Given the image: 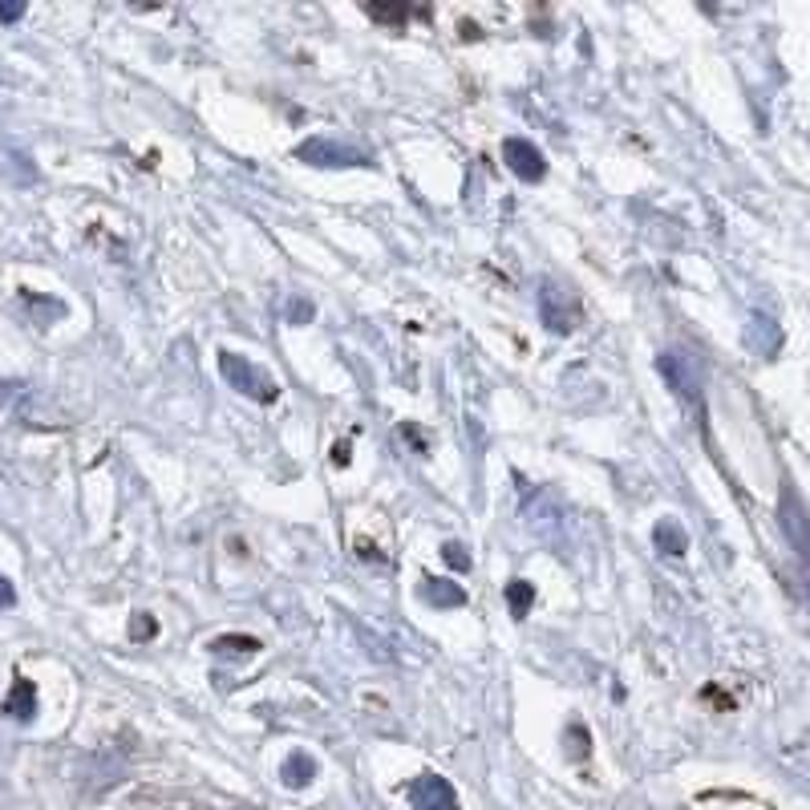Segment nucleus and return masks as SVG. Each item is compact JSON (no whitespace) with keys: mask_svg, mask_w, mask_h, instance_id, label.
Listing matches in <instances>:
<instances>
[{"mask_svg":"<svg viewBox=\"0 0 810 810\" xmlns=\"http://www.w3.org/2000/svg\"><path fill=\"white\" fill-rule=\"evenodd\" d=\"M406 798H410L413 810H459V795L454 786L442 779V774H422L406 786Z\"/></svg>","mask_w":810,"mask_h":810,"instance_id":"20e7f679","label":"nucleus"},{"mask_svg":"<svg viewBox=\"0 0 810 810\" xmlns=\"http://www.w3.org/2000/svg\"><path fill=\"white\" fill-rule=\"evenodd\" d=\"M312 779H317V762L308 758L305 749H296L288 762H284V782L288 786H308Z\"/></svg>","mask_w":810,"mask_h":810,"instance_id":"9d476101","label":"nucleus"},{"mask_svg":"<svg viewBox=\"0 0 810 810\" xmlns=\"http://www.w3.org/2000/svg\"><path fill=\"white\" fill-rule=\"evenodd\" d=\"M531 604H536V588H531L527 580H515L511 588H506V608H511L515 620L531 616Z\"/></svg>","mask_w":810,"mask_h":810,"instance_id":"9b49d317","label":"nucleus"},{"mask_svg":"<svg viewBox=\"0 0 810 810\" xmlns=\"http://www.w3.org/2000/svg\"><path fill=\"white\" fill-rule=\"evenodd\" d=\"M219 373H223V382H228L231 389H240V394L252 401H263V406H268V401L280 398V385L272 382V373L260 369L256 361H247L244 352H231V349L219 352Z\"/></svg>","mask_w":810,"mask_h":810,"instance_id":"f257e3e1","label":"nucleus"},{"mask_svg":"<svg viewBox=\"0 0 810 810\" xmlns=\"http://www.w3.org/2000/svg\"><path fill=\"white\" fill-rule=\"evenodd\" d=\"M4 713L13 721H33L37 718V689H33L29 677H16L9 697H4Z\"/></svg>","mask_w":810,"mask_h":810,"instance_id":"0eeeda50","label":"nucleus"},{"mask_svg":"<svg viewBox=\"0 0 810 810\" xmlns=\"http://www.w3.org/2000/svg\"><path fill=\"white\" fill-rule=\"evenodd\" d=\"M653 543H657V551L669 555V560H681L689 551V536L681 531V523H673V519H660L657 527H653Z\"/></svg>","mask_w":810,"mask_h":810,"instance_id":"1a4fd4ad","label":"nucleus"},{"mask_svg":"<svg viewBox=\"0 0 810 810\" xmlns=\"http://www.w3.org/2000/svg\"><path fill=\"white\" fill-rule=\"evenodd\" d=\"M130 637H134V641H146V637H154V620L146 616V612H138L134 620H130Z\"/></svg>","mask_w":810,"mask_h":810,"instance_id":"2eb2a0df","label":"nucleus"},{"mask_svg":"<svg viewBox=\"0 0 810 810\" xmlns=\"http://www.w3.org/2000/svg\"><path fill=\"white\" fill-rule=\"evenodd\" d=\"M660 369L669 373V382L677 385V394L697 398V373H693V365H689L685 352H665V357H660Z\"/></svg>","mask_w":810,"mask_h":810,"instance_id":"6e6552de","label":"nucleus"},{"mask_svg":"<svg viewBox=\"0 0 810 810\" xmlns=\"http://www.w3.org/2000/svg\"><path fill=\"white\" fill-rule=\"evenodd\" d=\"M369 16L373 21H382V25H406V16H410V9L406 4H369Z\"/></svg>","mask_w":810,"mask_h":810,"instance_id":"ddd939ff","label":"nucleus"},{"mask_svg":"<svg viewBox=\"0 0 810 810\" xmlns=\"http://www.w3.org/2000/svg\"><path fill=\"white\" fill-rule=\"evenodd\" d=\"M21 16H25V4H21V0H0V21H4V25H16Z\"/></svg>","mask_w":810,"mask_h":810,"instance_id":"dca6fc26","label":"nucleus"},{"mask_svg":"<svg viewBox=\"0 0 810 810\" xmlns=\"http://www.w3.org/2000/svg\"><path fill=\"white\" fill-rule=\"evenodd\" d=\"M211 648L215 653H228L231 648V657H252V653H260V641L256 637H219Z\"/></svg>","mask_w":810,"mask_h":810,"instance_id":"f8f14e48","label":"nucleus"},{"mask_svg":"<svg viewBox=\"0 0 810 810\" xmlns=\"http://www.w3.org/2000/svg\"><path fill=\"white\" fill-rule=\"evenodd\" d=\"M543 321H548V329H555V333H571L576 321H580L576 296L564 288H555V284H543Z\"/></svg>","mask_w":810,"mask_h":810,"instance_id":"39448f33","label":"nucleus"},{"mask_svg":"<svg viewBox=\"0 0 810 810\" xmlns=\"http://www.w3.org/2000/svg\"><path fill=\"white\" fill-rule=\"evenodd\" d=\"M13 604H16V588L0 576V608H13Z\"/></svg>","mask_w":810,"mask_h":810,"instance_id":"a211bd4d","label":"nucleus"},{"mask_svg":"<svg viewBox=\"0 0 810 810\" xmlns=\"http://www.w3.org/2000/svg\"><path fill=\"white\" fill-rule=\"evenodd\" d=\"M442 560L454 567V571H471V555H466V548H462V543H446Z\"/></svg>","mask_w":810,"mask_h":810,"instance_id":"4468645a","label":"nucleus"},{"mask_svg":"<svg viewBox=\"0 0 810 810\" xmlns=\"http://www.w3.org/2000/svg\"><path fill=\"white\" fill-rule=\"evenodd\" d=\"M288 321L292 324H308V321H312V305H308V300H296V305H288Z\"/></svg>","mask_w":810,"mask_h":810,"instance_id":"f3484780","label":"nucleus"},{"mask_svg":"<svg viewBox=\"0 0 810 810\" xmlns=\"http://www.w3.org/2000/svg\"><path fill=\"white\" fill-rule=\"evenodd\" d=\"M503 163L506 170L519 179V183H543L548 175V163H543V151L527 138H506L503 142Z\"/></svg>","mask_w":810,"mask_h":810,"instance_id":"7ed1b4c3","label":"nucleus"},{"mask_svg":"<svg viewBox=\"0 0 810 810\" xmlns=\"http://www.w3.org/2000/svg\"><path fill=\"white\" fill-rule=\"evenodd\" d=\"M417 596L426 600L429 608H462L466 604V592H462L454 580H442V576H426L422 580V588H417Z\"/></svg>","mask_w":810,"mask_h":810,"instance_id":"423d86ee","label":"nucleus"},{"mask_svg":"<svg viewBox=\"0 0 810 810\" xmlns=\"http://www.w3.org/2000/svg\"><path fill=\"white\" fill-rule=\"evenodd\" d=\"M296 158H305L312 167H369V154L337 142V138H308L305 146L296 151Z\"/></svg>","mask_w":810,"mask_h":810,"instance_id":"f03ea898","label":"nucleus"}]
</instances>
